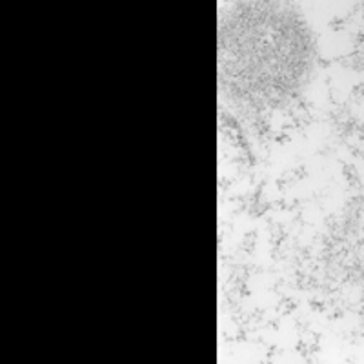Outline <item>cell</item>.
<instances>
[{
  "label": "cell",
  "mask_w": 364,
  "mask_h": 364,
  "mask_svg": "<svg viewBox=\"0 0 364 364\" xmlns=\"http://www.w3.org/2000/svg\"><path fill=\"white\" fill-rule=\"evenodd\" d=\"M252 50H255L259 55H264V50H262L261 44H257V42H253L252 44ZM264 64L266 66H269V64H272V66H275V64H273L269 58H261V64H259V66H264Z\"/></svg>",
  "instance_id": "cell-1"
}]
</instances>
